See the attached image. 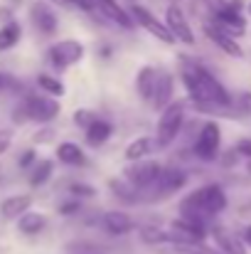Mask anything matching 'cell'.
I'll return each mask as SVG.
<instances>
[{
  "mask_svg": "<svg viewBox=\"0 0 251 254\" xmlns=\"http://www.w3.org/2000/svg\"><path fill=\"white\" fill-rule=\"evenodd\" d=\"M165 25L170 27V32L175 35L177 42H182V45H187V47L195 45V32H192V27H190V22H187V17H185V12H182V7H180L177 2H170V5H167Z\"/></svg>",
  "mask_w": 251,
  "mask_h": 254,
  "instance_id": "30bf717a",
  "label": "cell"
},
{
  "mask_svg": "<svg viewBox=\"0 0 251 254\" xmlns=\"http://www.w3.org/2000/svg\"><path fill=\"white\" fill-rule=\"evenodd\" d=\"M45 227H47V217L40 215V212H30V210H27L22 217H17V230H20L22 235H27V237L40 235Z\"/></svg>",
  "mask_w": 251,
  "mask_h": 254,
  "instance_id": "603a6c76",
  "label": "cell"
},
{
  "mask_svg": "<svg viewBox=\"0 0 251 254\" xmlns=\"http://www.w3.org/2000/svg\"><path fill=\"white\" fill-rule=\"evenodd\" d=\"M234 153H237V156H244V158L251 161V138H242V141L234 146Z\"/></svg>",
  "mask_w": 251,
  "mask_h": 254,
  "instance_id": "d6a6232c",
  "label": "cell"
},
{
  "mask_svg": "<svg viewBox=\"0 0 251 254\" xmlns=\"http://www.w3.org/2000/svg\"><path fill=\"white\" fill-rule=\"evenodd\" d=\"M5 89H17V82L10 74H2L0 72V91H5Z\"/></svg>",
  "mask_w": 251,
  "mask_h": 254,
  "instance_id": "e575fe53",
  "label": "cell"
},
{
  "mask_svg": "<svg viewBox=\"0 0 251 254\" xmlns=\"http://www.w3.org/2000/svg\"><path fill=\"white\" fill-rule=\"evenodd\" d=\"M204 35L209 37V42H214L222 52H227L229 57H244V50L242 45L234 40V35H229L227 30H222L219 25H212V22H204Z\"/></svg>",
  "mask_w": 251,
  "mask_h": 254,
  "instance_id": "4fadbf2b",
  "label": "cell"
},
{
  "mask_svg": "<svg viewBox=\"0 0 251 254\" xmlns=\"http://www.w3.org/2000/svg\"><path fill=\"white\" fill-rule=\"evenodd\" d=\"M101 222H103V230H106L108 235H113V237H123V235L133 232V227H136L133 217H131L128 212H123V210H111V212H106Z\"/></svg>",
  "mask_w": 251,
  "mask_h": 254,
  "instance_id": "9a60e30c",
  "label": "cell"
},
{
  "mask_svg": "<svg viewBox=\"0 0 251 254\" xmlns=\"http://www.w3.org/2000/svg\"><path fill=\"white\" fill-rule=\"evenodd\" d=\"M209 235L214 237L217 250H219L222 254H247V245H244V240H242V237H237L234 232H229V230H224V227L214 225V227L209 230Z\"/></svg>",
  "mask_w": 251,
  "mask_h": 254,
  "instance_id": "5bb4252c",
  "label": "cell"
},
{
  "mask_svg": "<svg viewBox=\"0 0 251 254\" xmlns=\"http://www.w3.org/2000/svg\"><path fill=\"white\" fill-rule=\"evenodd\" d=\"M141 242L148 245V247H163V245H170V232L160 230V227H143L138 232Z\"/></svg>",
  "mask_w": 251,
  "mask_h": 254,
  "instance_id": "d4e9b609",
  "label": "cell"
},
{
  "mask_svg": "<svg viewBox=\"0 0 251 254\" xmlns=\"http://www.w3.org/2000/svg\"><path fill=\"white\" fill-rule=\"evenodd\" d=\"M62 106L57 101V96H40V94H30L25 96L15 109H12V121L15 124H25V121H37V124H50L59 116Z\"/></svg>",
  "mask_w": 251,
  "mask_h": 254,
  "instance_id": "3957f363",
  "label": "cell"
},
{
  "mask_svg": "<svg viewBox=\"0 0 251 254\" xmlns=\"http://www.w3.org/2000/svg\"><path fill=\"white\" fill-rule=\"evenodd\" d=\"M37 86H40L45 94L57 96V99L64 94V84H62L57 77H52V74H37Z\"/></svg>",
  "mask_w": 251,
  "mask_h": 254,
  "instance_id": "4316f807",
  "label": "cell"
},
{
  "mask_svg": "<svg viewBox=\"0 0 251 254\" xmlns=\"http://www.w3.org/2000/svg\"><path fill=\"white\" fill-rule=\"evenodd\" d=\"M247 170H249V173H251V161H249V163H247Z\"/></svg>",
  "mask_w": 251,
  "mask_h": 254,
  "instance_id": "74e56055",
  "label": "cell"
},
{
  "mask_svg": "<svg viewBox=\"0 0 251 254\" xmlns=\"http://www.w3.org/2000/svg\"><path fill=\"white\" fill-rule=\"evenodd\" d=\"M20 35H22V27H20L15 20L5 22V25L0 27V52L12 50V47L20 42Z\"/></svg>",
  "mask_w": 251,
  "mask_h": 254,
  "instance_id": "cb8c5ba5",
  "label": "cell"
},
{
  "mask_svg": "<svg viewBox=\"0 0 251 254\" xmlns=\"http://www.w3.org/2000/svg\"><path fill=\"white\" fill-rule=\"evenodd\" d=\"M172 101V74H167L165 69H158V79H155V91H153V109L163 111L167 104Z\"/></svg>",
  "mask_w": 251,
  "mask_h": 254,
  "instance_id": "e0dca14e",
  "label": "cell"
},
{
  "mask_svg": "<svg viewBox=\"0 0 251 254\" xmlns=\"http://www.w3.org/2000/svg\"><path fill=\"white\" fill-rule=\"evenodd\" d=\"M30 20H32V25H35L42 35H54L57 27H59L57 12H54L45 0H35V2L30 5Z\"/></svg>",
  "mask_w": 251,
  "mask_h": 254,
  "instance_id": "7c38bea8",
  "label": "cell"
},
{
  "mask_svg": "<svg viewBox=\"0 0 251 254\" xmlns=\"http://www.w3.org/2000/svg\"><path fill=\"white\" fill-rule=\"evenodd\" d=\"M96 5H99V10H101L111 22H116L118 27L131 30V27L136 25V20H133L131 10H123V5H121L118 0H96Z\"/></svg>",
  "mask_w": 251,
  "mask_h": 254,
  "instance_id": "2e32d148",
  "label": "cell"
},
{
  "mask_svg": "<svg viewBox=\"0 0 251 254\" xmlns=\"http://www.w3.org/2000/svg\"><path fill=\"white\" fill-rule=\"evenodd\" d=\"M155 148H158V141H155V138H151V136H141V138H136V141L128 143V148H126V161H128V163H133V161H143V158H148Z\"/></svg>",
  "mask_w": 251,
  "mask_h": 254,
  "instance_id": "d6986e66",
  "label": "cell"
},
{
  "mask_svg": "<svg viewBox=\"0 0 251 254\" xmlns=\"http://www.w3.org/2000/svg\"><path fill=\"white\" fill-rule=\"evenodd\" d=\"M30 205H32L30 195H10V197L0 200V215L5 220H17L30 210Z\"/></svg>",
  "mask_w": 251,
  "mask_h": 254,
  "instance_id": "ac0fdd59",
  "label": "cell"
},
{
  "mask_svg": "<svg viewBox=\"0 0 251 254\" xmlns=\"http://www.w3.org/2000/svg\"><path fill=\"white\" fill-rule=\"evenodd\" d=\"M111 133H113V126H111L106 119H96V121L86 128V143L96 148V146L106 143V141L111 138Z\"/></svg>",
  "mask_w": 251,
  "mask_h": 254,
  "instance_id": "7402d4cb",
  "label": "cell"
},
{
  "mask_svg": "<svg viewBox=\"0 0 251 254\" xmlns=\"http://www.w3.org/2000/svg\"><path fill=\"white\" fill-rule=\"evenodd\" d=\"M219 146H222V128L217 121H207L202 124L200 133H197V141L192 146V153L195 158L204 161V163H212L219 158Z\"/></svg>",
  "mask_w": 251,
  "mask_h": 254,
  "instance_id": "5b68a950",
  "label": "cell"
},
{
  "mask_svg": "<svg viewBox=\"0 0 251 254\" xmlns=\"http://www.w3.org/2000/svg\"><path fill=\"white\" fill-rule=\"evenodd\" d=\"M111 185V190H113V195H118L121 200H126V202H136L138 200V195H136V188L123 178V180H111L108 183Z\"/></svg>",
  "mask_w": 251,
  "mask_h": 254,
  "instance_id": "83f0119b",
  "label": "cell"
},
{
  "mask_svg": "<svg viewBox=\"0 0 251 254\" xmlns=\"http://www.w3.org/2000/svg\"><path fill=\"white\" fill-rule=\"evenodd\" d=\"M247 10H249V15H251V0H249V2H247Z\"/></svg>",
  "mask_w": 251,
  "mask_h": 254,
  "instance_id": "8d00e7d4",
  "label": "cell"
},
{
  "mask_svg": "<svg viewBox=\"0 0 251 254\" xmlns=\"http://www.w3.org/2000/svg\"><path fill=\"white\" fill-rule=\"evenodd\" d=\"M155 79H158V69H155V67H151V64L141 67V72L136 74V89H138L141 99H146V101H151V99H153Z\"/></svg>",
  "mask_w": 251,
  "mask_h": 254,
  "instance_id": "ffe728a7",
  "label": "cell"
},
{
  "mask_svg": "<svg viewBox=\"0 0 251 254\" xmlns=\"http://www.w3.org/2000/svg\"><path fill=\"white\" fill-rule=\"evenodd\" d=\"M185 124V101H170L165 109L160 111L158 126H155V141L158 148H167L175 143Z\"/></svg>",
  "mask_w": 251,
  "mask_h": 254,
  "instance_id": "277c9868",
  "label": "cell"
},
{
  "mask_svg": "<svg viewBox=\"0 0 251 254\" xmlns=\"http://www.w3.org/2000/svg\"><path fill=\"white\" fill-rule=\"evenodd\" d=\"M180 77H182L187 96H190V101L195 106H200V104H224V106H232L234 104L229 91L197 62H185Z\"/></svg>",
  "mask_w": 251,
  "mask_h": 254,
  "instance_id": "6da1fadb",
  "label": "cell"
},
{
  "mask_svg": "<svg viewBox=\"0 0 251 254\" xmlns=\"http://www.w3.org/2000/svg\"><path fill=\"white\" fill-rule=\"evenodd\" d=\"M57 161L64 163V166H84L86 156H84L82 146H77L72 141H64V143L57 146Z\"/></svg>",
  "mask_w": 251,
  "mask_h": 254,
  "instance_id": "44dd1931",
  "label": "cell"
},
{
  "mask_svg": "<svg viewBox=\"0 0 251 254\" xmlns=\"http://www.w3.org/2000/svg\"><path fill=\"white\" fill-rule=\"evenodd\" d=\"M79 210H82V202H79L77 197L69 200V202H62V205H59V215H62V217H72V215H77Z\"/></svg>",
  "mask_w": 251,
  "mask_h": 254,
  "instance_id": "4dcf8cb0",
  "label": "cell"
},
{
  "mask_svg": "<svg viewBox=\"0 0 251 254\" xmlns=\"http://www.w3.org/2000/svg\"><path fill=\"white\" fill-rule=\"evenodd\" d=\"M96 119H99V116H96L94 111H89V109H79V111L74 114V124H77V126H82L84 131H86V128H89V126H91Z\"/></svg>",
  "mask_w": 251,
  "mask_h": 254,
  "instance_id": "f1b7e54d",
  "label": "cell"
},
{
  "mask_svg": "<svg viewBox=\"0 0 251 254\" xmlns=\"http://www.w3.org/2000/svg\"><path fill=\"white\" fill-rule=\"evenodd\" d=\"M185 183H187V175H185V170L180 168H163V173L158 175V180L151 185V188H146V192L148 195H143L146 200H165L170 197L172 192H177V190H182L185 188Z\"/></svg>",
  "mask_w": 251,
  "mask_h": 254,
  "instance_id": "8992f818",
  "label": "cell"
},
{
  "mask_svg": "<svg viewBox=\"0 0 251 254\" xmlns=\"http://www.w3.org/2000/svg\"><path fill=\"white\" fill-rule=\"evenodd\" d=\"M227 207V192L222 185L217 183H209V185H202L200 190L190 192L182 202H180V215L182 217H195V220H207V217H214L219 215L222 210Z\"/></svg>",
  "mask_w": 251,
  "mask_h": 254,
  "instance_id": "7a4b0ae2",
  "label": "cell"
},
{
  "mask_svg": "<svg viewBox=\"0 0 251 254\" xmlns=\"http://www.w3.org/2000/svg\"><path fill=\"white\" fill-rule=\"evenodd\" d=\"M10 146H12V131L10 128H0V156L7 153Z\"/></svg>",
  "mask_w": 251,
  "mask_h": 254,
  "instance_id": "1f68e13d",
  "label": "cell"
},
{
  "mask_svg": "<svg viewBox=\"0 0 251 254\" xmlns=\"http://www.w3.org/2000/svg\"><path fill=\"white\" fill-rule=\"evenodd\" d=\"M47 57L54 69H67L84 57V45L79 40H59L47 50Z\"/></svg>",
  "mask_w": 251,
  "mask_h": 254,
  "instance_id": "9c48e42d",
  "label": "cell"
},
{
  "mask_svg": "<svg viewBox=\"0 0 251 254\" xmlns=\"http://www.w3.org/2000/svg\"><path fill=\"white\" fill-rule=\"evenodd\" d=\"M128 10H131L133 20H136V22H138L146 32H151L155 40H160L163 45H175V42H177V40H175V35L170 32V27H167L165 22H160V20H158V17H155V15L148 10V7H143V5L133 2Z\"/></svg>",
  "mask_w": 251,
  "mask_h": 254,
  "instance_id": "ba28073f",
  "label": "cell"
},
{
  "mask_svg": "<svg viewBox=\"0 0 251 254\" xmlns=\"http://www.w3.org/2000/svg\"><path fill=\"white\" fill-rule=\"evenodd\" d=\"M52 170H54V163L52 161H37L32 170H30V185L32 188H40L45 185L50 178H52Z\"/></svg>",
  "mask_w": 251,
  "mask_h": 254,
  "instance_id": "484cf974",
  "label": "cell"
},
{
  "mask_svg": "<svg viewBox=\"0 0 251 254\" xmlns=\"http://www.w3.org/2000/svg\"><path fill=\"white\" fill-rule=\"evenodd\" d=\"M69 192L79 200V197H94L96 195V188H91V185H86V183H72L69 185Z\"/></svg>",
  "mask_w": 251,
  "mask_h": 254,
  "instance_id": "f546056e",
  "label": "cell"
},
{
  "mask_svg": "<svg viewBox=\"0 0 251 254\" xmlns=\"http://www.w3.org/2000/svg\"><path fill=\"white\" fill-rule=\"evenodd\" d=\"M212 17H214V25H219L222 30H227L234 37H239V35L247 32V20H244L242 10H234L229 2H224L222 7L212 10Z\"/></svg>",
  "mask_w": 251,
  "mask_h": 254,
  "instance_id": "8fae6325",
  "label": "cell"
},
{
  "mask_svg": "<svg viewBox=\"0 0 251 254\" xmlns=\"http://www.w3.org/2000/svg\"><path fill=\"white\" fill-rule=\"evenodd\" d=\"M160 173H163V166H160L158 161L143 158V161H133L128 168L123 170V178H126L136 190H146V188H151V185L158 180Z\"/></svg>",
  "mask_w": 251,
  "mask_h": 254,
  "instance_id": "52a82bcc",
  "label": "cell"
},
{
  "mask_svg": "<svg viewBox=\"0 0 251 254\" xmlns=\"http://www.w3.org/2000/svg\"><path fill=\"white\" fill-rule=\"evenodd\" d=\"M242 240H244V245H249V247H251V225H249V227H244V232H242Z\"/></svg>",
  "mask_w": 251,
  "mask_h": 254,
  "instance_id": "d590c367",
  "label": "cell"
},
{
  "mask_svg": "<svg viewBox=\"0 0 251 254\" xmlns=\"http://www.w3.org/2000/svg\"><path fill=\"white\" fill-rule=\"evenodd\" d=\"M37 163V153L30 148V151H25L22 156H20V161H17V166L20 168H30V166H35Z\"/></svg>",
  "mask_w": 251,
  "mask_h": 254,
  "instance_id": "836d02e7",
  "label": "cell"
},
{
  "mask_svg": "<svg viewBox=\"0 0 251 254\" xmlns=\"http://www.w3.org/2000/svg\"><path fill=\"white\" fill-rule=\"evenodd\" d=\"M86 254H101V252H86Z\"/></svg>",
  "mask_w": 251,
  "mask_h": 254,
  "instance_id": "f35d334b",
  "label": "cell"
}]
</instances>
